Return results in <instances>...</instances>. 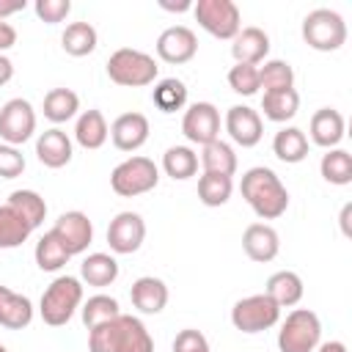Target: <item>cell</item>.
<instances>
[{
	"instance_id": "23",
	"label": "cell",
	"mask_w": 352,
	"mask_h": 352,
	"mask_svg": "<svg viewBox=\"0 0 352 352\" xmlns=\"http://www.w3.org/2000/svg\"><path fill=\"white\" fill-rule=\"evenodd\" d=\"M264 294H267L278 308H292V305H297V302L302 300V294H305L302 278H300L297 272H292V270H280V272L270 275Z\"/></svg>"
},
{
	"instance_id": "29",
	"label": "cell",
	"mask_w": 352,
	"mask_h": 352,
	"mask_svg": "<svg viewBox=\"0 0 352 352\" xmlns=\"http://www.w3.org/2000/svg\"><path fill=\"white\" fill-rule=\"evenodd\" d=\"M33 234L30 223L8 204L0 206V250H11L19 248L22 242H28V236Z\"/></svg>"
},
{
	"instance_id": "9",
	"label": "cell",
	"mask_w": 352,
	"mask_h": 352,
	"mask_svg": "<svg viewBox=\"0 0 352 352\" xmlns=\"http://www.w3.org/2000/svg\"><path fill=\"white\" fill-rule=\"evenodd\" d=\"M280 319V308L261 292V294H250V297H242L234 302L231 308V324L239 330V333H264L270 327H275Z\"/></svg>"
},
{
	"instance_id": "1",
	"label": "cell",
	"mask_w": 352,
	"mask_h": 352,
	"mask_svg": "<svg viewBox=\"0 0 352 352\" xmlns=\"http://www.w3.org/2000/svg\"><path fill=\"white\" fill-rule=\"evenodd\" d=\"M239 192L258 220H278L289 209V190L283 187V182L272 168L256 165L245 170L239 182Z\"/></svg>"
},
{
	"instance_id": "48",
	"label": "cell",
	"mask_w": 352,
	"mask_h": 352,
	"mask_svg": "<svg viewBox=\"0 0 352 352\" xmlns=\"http://www.w3.org/2000/svg\"><path fill=\"white\" fill-rule=\"evenodd\" d=\"M316 352H346V344L344 341H322L316 346Z\"/></svg>"
},
{
	"instance_id": "41",
	"label": "cell",
	"mask_w": 352,
	"mask_h": 352,
	"mask_svg": "<svg viewBox=\"0 0 352 352\" xmlns=\"http://www.w3.org/2000/svg\"><path fill=\"white\" fill-rule=\"evenodd\" d=\"M33 11H36V16H38L41 22L58 25V22H63V19L69 16L72 3H69V0H36Z\"/></svg>"
},
{
	"instance_id": "28",
	"label": "cell",
	"mask_w": 352,
	"mask_h": 352,
	"mask_svg": "<svg viewBox=\"0 0 352 352\" xmlns=\"http://www.w3.org/2000/svg\"><path fill=\"white\" fill-rule=\"evenodd\" d=\"M201 165H204V173L234 176L236 173V154H234L231 143L217 138V140L201 146Z\"/></svg>"
},
{
	"instance_id": "31",
	"label": "cell",
	"mask_w": 352,
	"mask_h": 352,
	"mask_svg": "<svg viewBox=\"0 0 352 352\" xmlns=\"http://www.w3.org/2000/svg\"><path fill=\"white\" fill-rule=\"evenodd\" d=\"M41 110H44V118H47V121L63 124V121H69V118L77 116V110H80V96H77L72 88H52V91H47Z\"/></svg>"
},
{
	"instance_id": "24",
	"label": "cell",
	"mask_w": 352,
	"mask_h": 352,
	"mask_svg": "<svg viewBox=\"0 0 352 352\" xmlns=\"http://www.w3.org/2000/svg\"><path fill=\"white\" fill-rule=\"evenodd\" d=\"M107 138H110V126H107L102 110H85V113H80V118L74 124V140L82 148L96 151V148H102L107 143Z\"/></svg>"
},
{
	"instance_id": "2",
	"label": "cell",
	"mask_w": 352,
	"mask_h": 352,
	"mask_svg": "<svg viewBox=\"0 0 352 352\" xmlns=\"http://www.w3.org/2000/svg\"><path fill=\"white\" fill-rule=\"evenodd\" d=\"M88 352H154V338L138 316L118 314L88 330Z\"/></svg>"
},
{
	"instance_id": "5",
	"label": "cell",
	"mask_w": 352,
	"mask_h": 352,
	"mask_svg": "<svg viewBox=\"0 0 352 352\" xmlns=\"http://www.w3.org/2000/svg\"><path fill=\"white\" fill-rule=\"evenodd\" d=\"M302 41L316 52H336L346 44V22L333 8H314L302 19Z\"/></svg>"
},
{
	"instance_id": "30",
	"label": "cell",
	"mask_w": 352,
	"mask_h": 352,
	"mask_svg": "<svg viewBox=\"0 0 352 352\" xmlns=\"http://www.w3.org/2000/svg\"><path fill=\"white\" fill-rule=\"evenodd\" d=\"M261 110H264V118L275 121V124H283V121H292L300 110V94L294 88L289 91H270L261 96Z\"/></svg>"
},
{
	"instance_id": "4",
	"label": "cell",
	"mask_w": 352,
	"mask_h": 352,
	"mask_svg": "<svg viewBox=\"0 0 352 352\" xmlns=\"http://www.w3.org/2000/svg\"><path fill=\"white\" fill-rule=\"evenodd\" d=\"M157 60L132 47H121L107 58V77L121 88H146L157 80Z\"/></svg>"
},
{
	"instance_id": "37",
	"label": "cell",
	"mask_w": 352,
	"mask_h": 352,
	"mask_svg": "<svg viewBox=\"0 0 352 352\" xmlns=\"http://www.w3.org/2000/svg\"><path fill=\"white\" fill-rule=\"evenodd\" d=\"M151 102L157 104V110L162 113H176L187 104V85L176 77H165L154 85L151 91Z\"/></svg>"
},
{
	"instance_id": "10",
	"label": "cell",
	"mask_w": 352,
	"mask_h": 352,
	"mask_svg": "<svg viewBox=\"0 0 352 352\" xmlns=\"http://www.w3.org/2000/svg\"><path fill=\"white\" fill-rule=\"evenodd\" d=\"M36 132V110L28 99L14 96L0 107V138L8 146H22Z\"/></svg>"
},
{
	"instance_id": "46",
	"label": "cell",
	"mask_w": 352,
	"mask_h": 352,
	"mask_svg": "<svg viewBox=\"0 0 352 352\" xmlns=\"http://www.w3.org/2000/svg\"><path fill=\"white\" fill-rule=\"evenodd\" d=\"M14 77V63L8 55H0V85H6Z\"/></svg>"
},
{
	"instance_id": "12",
	"label": "cell",
	"mask_w": 352,
	"mask_h": 352,
	"mask_svg": "<svg viewBox=\"0 0 352 352\" xmlns=\"http://www.w3.org/2000/svg\"><path fill=\"white\" fill-rule=\"evenodd\" d=\"M50 231H52V234L58 236V242L69 250V256L85 253L88 245H91V239H94V223H91L88 214L80 212V209L63 212V214L55 220V226H52Z\"/></svg>"
},
{
	"instance_id": "20",
	"label": "cell",
	"mask_w": 352,
	"mask_h": 352,
	"mask_svg": "<svg viewBox=\"0 0 352 352\" xmlns=\"http://www.w3.org/2000/svg\"><path fill=\"white\" fill-rule=\"evenodd\" d=\"M344 129H346L344 116L336 107H319L308 124L311 140L322 148H338V143L344 140Z\"/></svg>"
},
{
	"instance_id": "42",
	"label": "cell",
	"mask_w": 352,
	"mask_h": 352,
	"mask_svg": "<svg viewBox=\"0 0 352 352\" xmlns=\"http://www.w3.org/2000/svg\"><path fill=\"white\" fill-rule=\"evenodd\" d=\"M25 170V157L16 146L0 143V179H16Z\"/></svg>"
},
{
	"instance_id": "43",
	"label": "cell",
	"mask_w": 352,
	"mask_h": 352,
	"mask_svg": "<svg viewBox=\"0 0 352 352\" xmlns=\"http://www.w3.org/2000/svg\"><path fill=\"white\" fill-rule=\"evenodd\" d=\"M173 352H212V349H209V341H206V336L201 330L187 327V330H179L176 333Z\"/></svg>"
},
{
	"instance_id": "8",
	"label": "cell",
	"mask_w": 352,
	"mask_h": 352,
	"mask_svg": "<svg viewBox=\"0 0 352 352\" xmlns=\"http://www.w3.org/2000/svg\"><path fill=\"white\" fill-rule=\"evenodd\" d=\"M192 16L209 36L223 41H231L242 30V14L234 0H198L192 3Z\"/></svg>"
},
{
	"instance_id": "45",
	"label": "cell",
	"mask_w": 352,
	"mask_h": 352,
	"mask_svg": "<svg viewBox=\"0 0 352 352\" xmlns=\"http://www.w3.org/2000/svg\"><path fill=\"white\" fill-rule=\"evenodd\" d=\"M25 0H0V19L6 22L8 16H14V14H19V11H25Z\"/></svg>"
},
{
	"instance_id": "19",
	"label": "cell",
	"mask_w": 352,
	"mask_h": 352,
	"mask_svg": "<svg viewBox=\"0 0 352 352\" xmlns=\"http://www.w3.org/2000/svg\"><path fill=\"white\" fill-rule=\"evenodd\" d=\"M231 55L236 63H248V66H258L261 60H267L270 55V36L250 25V28H242L234 38H231Z\"/></svg>"
},
{
	"instance_id": "26",
	"label": "cell",
	"mask_w": 352,
	"mask_h": 352,
	"mask_svg": "<svg viewBox=\"0 0 352 352\" xmlns=\"http://www.w3.org/2000/svg\"><path fill=\"white\" fill-rule=\"evenodd\" d=\"M116 278H118V261L110 253H88L80 264V280H85L88 286L104 289L116 283Z\"/></svg>"
},
{
	"instance_id": "16",
	"label": "cell",
	"mask_w": 352,
	"mask_h": 352,
	"mask_svg": "<svg viewBox=\"0 0 352 352\" xmlns=\"http://www.w3.org/2000/svg\"><path fill=\"white\" fill-rule=\"evenodd\" d=\"M148 118L143 113H121L113 124H110V140L118 151H138L146 140H148Z\"/></svg>"
},
{
	"instance_id": "18",
	"label": "cell",
	"mask_w": 352,
	"mask_h": 352,
	"mask_svg": "<svg viewBox=\"0 0 352 352\" xmlns=\"http://www.w3.org/2000/svg\"><path fill=\"white\" fill-rule=\"evenodd\" d=\"M72 154H74L72 138H69L63 129H58V126L44 129V132L36 138V157H38V162H41L44 168L58 170V168H63V165L72 162Z\"/></svg>"
},
{
	"instance_id": "38",
	"label": "cell",
	"mask_w": 352,
	"mask_h": 352,
	"mask_svg": "<svg viewBox=\"0 0 352 352\" xmlns=\"http://www.w3.org/2000/svg\"><path fill=\"white\" fill-rule=\"evenodd\" d=\"M6 204L14 206L30 223V228H38L44 223V217H47V201L36 190H14Z\"/></svg>"
},
{
	"instance_id": "14",
	"label": "cell",
	"mask_w": 352,
	"mask_h": 352,
	"mask_svg": "<svg viewBox=\"0 0 352 352\" xmlns=\"http://www.w3.org/2000/svg\"><path fill=\"white\" fill-rule=\"evenodd\" d=\"M226 132L236 146L253 148L264 138V121H261L258 110H253L248 104H234L226 110Z\"/></svg>"
},
{
	"instance_id": "49",
	"label": "cell",
	"mask_w": 352,
	"mask_h": 352,
	"mask_svg": "<svg viewBox=\"0 0 352 352\" xmlns=\"http://www.w3.org/2000/svg\"><path fill=\"white\" fill-rule=\"evenodd\" d=\"M349 212H352V204H346V206L341 209V228H344L346 236H349Z\"/></svg>"
},
{
	"instance_id": "17",
	"label": "cell",
	"mask_w": 352,
	"mask_h": 352,
	"mask_svg": "<svg viewBox=\"0 0 352 352\" xmlns=\"http://www.w3.org/2000/svg\"><path fill=\"white\" fill-rule=\"evenodd\" d=\"M242 250L250 261L267 264L278 256L280 250V236L270 223H250L242 234Z\"/></svg>"
},
{
	"instance_id": "40",
	"label": "cell",
	"mask_w": 352,
	"mask_h": 352,
	"mask_svg": "<svg viewBox=\"0 0 352 352\" xmlns=\"http://www.w3.org/2000/svg\"><path fill=\"white\" fill-rule=\"evenodd\" d=\"M228 85L234 94L239 96H253L258 94V66H248V63H234L228 72Z\"/></svg>"
},
{
	"instance_id": "22",
	"label": "cell",
	"mask_w": 352,
	"mask_h": 352,
	"mask_svg": "<svg viewBox=\"0 0 352 352\" xmlns=\"http://www.w3.org/2000/svg\"><path fill=\"white\" fill-rule=\"evenodd\" d=\"M33 322V302L30 297L0 286V324L8 330H22Z\"/></svg>"
},
{
	"instance_id": "32",
	"label": "cell",
	"mask_w": 352,
	"mask_h": 352,
	"mask_svg": "<svg viewBox=\"0 0 352 352\" xmlns=\"http://www.w3.org/2000/svg\"><path fill=\"white\" fill-rule=\"evenodd\" d=\"M162 170L173 182H184L198 173V154L190 146H170L162 154Z\"/></svg>"
},
{
	"instance_id": "11",
	"label": "cell",
	"mask_w": 352,
	"mask_h": 352,
	"mask_svg": "<svg viewBox=\"0 0 352 352\" xmlns=\"http://www.w3.org/2000/svg\"><path fill=\"white\" fill-rule=\"evenodd\" d=\"M182 135L195 146H206V143L217 140L220 138V110L212 102L190 104L182 118Z\"/></svg>"
},
{
	"instance_id": "50",
	"label": "cell",
	"mask_w": 352,
	"mask_h": 352,
	"mask_svg": "<svg viewBox=\"0 0 352 352\" xmlns=\"http://www.w3.org/2000/svg\"><path fill=\"white\" fill-rule=\"evenodd\" d=\"M0 352H8V349H6V346H3V344H0Z\"/></svg>"
},
{
	"instance_id": "7",
	"label": "cell",
	"mask_w": 352,
	"mask_h": 352,
	"mask_svg": "<svg viewBox=\"0 0 352 352\" xmlns=\"http://www.w3.org/2000/svg\"><path fill=\"white\" fill-rule=\"evenodd\" d=\"M160 184V168L154 165V160L148 157H129L124 162H118L110 173V187L116 195L121 198H135V195H146Z\"/></svg>"
},
{
	"instance_id": "34",
	"label": "cell",
	"mask_w": 352,
	"mask_h": 352,
	"mask_svg": "<svg viewBox=\"0 0 352 352\" xmlns=\"http://www.w3.org/2000/svg\"><path fill=\"white\" fill-rule=\"evenodd\" d=\"M33 258H36V264H38L41 272H58V270H63V267L69 264L72 256H69V250L58 242V236H55L52 231H47V234L36 242Z\"/></svg>"
},
{
	"instance_id": "15",
	"label": "cell",
	"mask_w": 352,
	"mask_h": 352,
	"mask_svg": "<svg viewBox=\"0 0 352 352\" xmlns=\"http://www.w3.org/2000/svg\"><path fill=\"white\" fill-rule=\"evenodd\" d=\"M198 52V38L187 25H170L157 38V58L165 63H187Z\"/></svg>"
},
{
	"instance_id": "47",
	"label": "cell",
	"mask_w": 352,
	"mask_h": 352,
	"mask_svg": "<svg viewBox=\"0 0 352 352\" xmlns=\"http://www.w3.org/2000/svg\"><path fill=\"white\" fill-rule=\"evenodd\" d=\"M160 6L165 8V11H192V3L190 0H182V3H168V0H160Z\"/></svg>"
},
{
	"instance_id": "39",
	"label": "cell",
	"mask_w": 352,
	"mask_h": 352,
	"mask_svg": "<svg viewBox=\"0 0 352 352\" xmlns=\"http://www.w3.org/2000/svg\"><path fill=\"white\" fill-rule=\"evenodd\" d=\"M234 192V182L231 176H217V173H204L198 179V198L204 206H223L228 204Z\"/></svg>"
},
{
	"instance_id": "35",
	"label": "cell",
	"mask_w": 352,
	"mask_h": 352,
	"mask_svg": "<svg viewBox=\"0 0 352 352\" xmlns=\"http://www.w3.org/2000/svg\"><path fill=\"white\" fill-rule=\"evenodd\" d=\"M118 314H121L118 300L110 297V294H94V297H88V300L82 302V308H80L82 324H85L88 330H94V327H99V324L116 319Z\"/></svg>"
},
{
	"instance_id": "44",
	"label": "cell",
	"mask_w": 352,
	"mask_h": 352,
	"mask_svg": "<svg viewBox=\"0 0 352 352\" xmlns=\"http://www.w3.org/2000/svg\"><path fill=\"white\" fill-rule=\"evenodd\" d=\"M14 44H16V30H14V25L0 19V55H6V50H11Z\"/></svg>"
},
{
	"instance_id": "25",
	"label": "cell",
	"mask_w": 352,
	"mask_h": 352,
	"mask_svg": "<svg viewBox=\"0 0 352 352\" xmlns=\"http://www.w3.org/2000/svg\"><path fill=\"white\" fill-rule=\"evenodd\" d=\"M272 154L286 162V165H297L308 157V138L300 126H283L280 132H275L272 138Z\"/></svg>"
},
{
	"instance_id": "27",
	"label": "cell",
	"mask_w": 352,
	"mask_h": 352,
	"mask_svg": "<svg viewBox=\"0 0 352 352\" xmlns=\"http://www.w3.org/2000/svg\"><path fill=\"white\" fill-rule=\"evenodd\" d=\"M96 44H99V33H96V28L91 22H69L63 36H60V47L72 58L91 55L96 50Z\"/></svg>"
},
{
	"instance_id": "6",
	"label": "cell",
	"mask_w": 352,
	"mask_h": 352,
	"mask_svg": "<svg viewBox=\"0 0 352 352\" xmlns=\"http://www.w3.org/2000/svg\"><path fill=\"white\" fill-rule=\"evenodd\" d=\"M322 344V322L311 308H294L286 314L278 330L280 352H314Z\"/></svg>"
},
{
	"instance_id": "3",
	"label": "cell",
	"mask_w": 352,
	"mask_h": 352,
	"mask_svg": "<svg viewBox=\"0 0 352 352\" xmlns=\"http://www.w3.org/2000/svg\"><path fill=\"white\" fill-rule=\"evenodd\" d=\"M80 305H82V280L74 275H58L44 289V294L38 300V314H41L44 324L63 327Z\"/></svg>"
},
{
	"instance_id": "36",
	"label": "cell",
	"mask_w": 352,
	"mask_h": 352,
	"mask_svg": "<svg viewBox=\"0 0 352 352\" xmlns=\"http://www.w3.org/2000/svg\"><path fill=\"white\" fill-rule=\"evenodd\" d=\"M258 85L264 88V94L294 88V69H292V63H286L280 58L264 60V66H258Z\"/></svg>"
},
{
	"instance_id": "33",
	"label": "cell",
	"mask_w": 352,
	"mask_h": 352,
	"mask_svg": "<svg viewBox=\"0 0 352 352\" xmlns=\"http://www.w3.org/2000/svg\"><path fill=\"white\" fill-rule=\"evenodd\" d=\"M319 173L327 184H336V187L349 184L352 182V154L346 148H327V154H322Z\"/></svg>"
},
{
	"instance_id": "13",
	"label": "cell",
	"mask_w": 352,
	"mask_h": 352,
	"mask_svg": "<svg viewBox=\"0 0 352 352\" xmlns=\"http://www.w3.org/2000/svg\"><path fill=\"white\" fill-rule=\"evenodd\" d=\"M146 239V223L138 212H118L107 226V245L118 256H129L140 250Z\"/></svg>"
},
{
	"instance_id": "21",
	"label": "cell",
	"mask_w": 352,
	"mask_h": 352,
	"mask_svg": "<svg viewBox=\"0 0 352 352\" xmlns=\"http://www.w3.org/2000/svg\"><path fill=\"white\" fill-rule=\"evenodd\" d=\"M129 297H132V305L140 311V314H160L165 305H168V286L162 278H154V275H143L132 283L129 289Z\"/></svg>"
}]
</instances>
